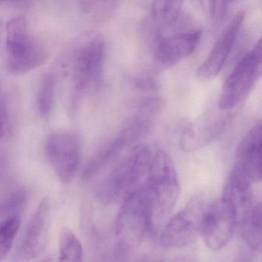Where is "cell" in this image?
I'll return each instance as SVG.
<instances>
[{
    "label": "cell",
    "instance_id": "cell-1",
    "mask_svg": "<svg viewBox=\"0 0 262 262\" xmlns=\"http://www.w3.org/2000/svg\"><path fill=\"white\" fill-rule=\"evenodd\" d=\"M142 34L153 61L170 68L192 54L202 30L181 2L155 3L144 20Z\"/></svg>",
    "mask_w": 262,
    "mask_h": 262
},
{
    "label": "cell",
    "instance_id": "cell-2",
    "mask_svg": "<svg viewBox=\"0 0 262 262\" xmlns=\"http://www.w3.org/2000/svg\"><path fill=\"white\" fill-rule=\"evenodd\" d=\"M143 190L149 207L152 233H156L176 206L181 192L174 162L159 147Z\"/></svg>",
    "mask_w": 262,
    "mask_h": 262
},
{
    "label": "cell",
    "instance_id": "cell-3",
    "mask_svg": "<svg viewBox=\"0 0 262 262\" xmlns=\"http://www.w3.org/2000/svg\"><path fill=\"white\" fill-rule=\"evenodd\" d=\"M159 147L150 143L135 145L115 167L108 177L105 197L122 203L145 187Z\"/></svg>",
    "mask_w": 262,
    "mask_h": 262
},
{
    "label": "cell",
    "instance_id": "cell-4",
    "mask_svg": "<svg viewBox=\"0 0 262 262\" xmlns=\"http://www.w3.org/2000/svg\"><path fill=\"white\" fill-rule=\"evenodd\" d=\"M73 86L78 94L96 90L103 79L105 42L95 30H85L75 38L70 49Z\"/></svg>",
    "mask_w": 262,
    "mask_h": 262
},
{
    "label": "cell",
    "instance_id": "cell-5",
    "mask_svg": "<svg viewBox=\"0 0 262 262\" xmlns=\"http://www.w3.org/2000/svg\"><path fill=\"white\" fill-rule=\"evenodd\" d=\"M151 233L149 207L142 188L121 203L115 225L118 253L125 255L136 249Z\"/></svg>",
    "mask_w": 262,
    "mask_h": 262
},
{
    "label": "cell",
    "instance_id": "cell-6",
    "mask_svg": "<svg viewBox=\"0 0 262 262\" xmlns=\"http://www.w3.org/2000/svg\"><path fill=\"white\" fill-rule=\"evenodd\" d=\"M261 73V42L255 45L239 60L225 79L219 97L221 110L228 111L249 96Z\"/></svg>",
    "mask_w": 262,
    "mask_h": 262
},
{
    "label": "cell",
    "instance_id": "cell-7",
    "mask_svg": "<svg viewBox=\"0 0 262 262\" xmlns=\"http://www.w3.org/2000/svg\"><path fill=\"white\" fill-rule=\"evenodd\" d=\"M207 206L203 199L197 198L168 219L159 236L161 247L173 249L192 244L200 235L201 224Z\"/></svg>",
    "mask_w": 262,
    "mask_h": 262
},
{
    "label": "cell",
    "instance_id": "cell-8",
    "mask_svg": "<svg viewBox=\"0 0 262 262\" xmlns=\"http://www.w3.org/2000/svg\"><path fill=\"white\" fill-rule=\"evenodd\" d=\"M238 211L234 204L222 198L207 206L201 224L200 235L212 251L225 248L235 232Z\"/></svg>",
    "mask_w": 262,
    "mask_h": 262
},
{
    "label": "cell",
    "instance_id": "cell-9",
    "mask_svg": "<svg viewBox=\"0 0 262 262\" xmlns=\"http://www.w3.org/2000/svg\"><path fill=\"white\" fill-rule=\"evenodd\" d=\"M46 152L59 180L63 183H70L76 176L80 163L79 137L70 132H55L47 139Z\"/></svg>",
    "mask_w": 262,
    "mask_h": 262
},
{
    "label": "cell",
    "instance_id": "cell-10",
    "mask_svg": "<svg viewBox=\"0 0 262 262\" xmlns=\"http://www.w3.org/2000/svg\"><path fill=\"white\" fill-rule=\"evenodd\" d=\"M50 202L44 198L30 220L11 262H30L45 251L50 234Z\"/></svg>",
    "mask_w": 262,
    "mask_h": 262
},
{
    "label": "cell",
    "instance_id": "cell-11",
    "mask_svg": "<svg viewBox=\"0 0 262 262\" xmlns=\"http://www.w3.org/2000/svg\"><path fill=\"white\" fill-rule=\"evenodd\" d=\"M245 19L243 10L237 12L223 29L206 59L199 67L197 76L202 80H211L217 76L229 57Z\"/></svg>",
    "mask_w": 262,
    "mask_h": 262
},
{
    "label": "cell",
    "instance_id": "cell-12",
    "mask_svg": "<svg viewBox=\"0 0 262 262\" xmlns=\"http://www.w3.org/2000/svg\"><path fill=\"white\" fill-rule=\"evenodd\" d=\"M261 123L257 122L237 145L233 166L245 173L253 183L261 180Z\"/></svg>",
    "mask_w": 262,
    "mask_h": 262
},
{
    "label": "cell",
    "instance_id": "cell-13",
    "mask_svg": "<svg viewBox=\"0 0 262 262\" xmlns=\"http://www.w3.org/2000/svg\"><path fill=\"white\" fill-rule=\"evenodd\" d=\"M252 181L240 169L233 166L228 174L224 188L223 199L230 201L237 211H245L254 202Z\"/></svg>",
    "mask_w": 262,
    "mask_h": 262
},
{
    "label": "cell",
    "instance_id": "cell-14",
    "mask_svg": "<svg viewBox=\"0 0 262 262\" xmlns=\"http://www.w3.org/2000/svg\"><path fill=\"white\" fill-rule=\"evenodd\" d=\"M242 235L245 243L253 251H261V204L254 202L243 211Z\"/></svg>",
    "mask_w": 262,
    "mask_h": 262
},
{
    "label": "cell",
    "instance_id": "cell-15",
    "mask_svg": "<svg viewBox=\"0 0 262 262\" xmlns=\"http://www.w3.org/2000/svg\"><path fill=\"white\" fill-rule=\"evenodd\" d=\"M49 58L47 49L36 40L22 54L9 58L7 70L13 74H22L43 65Z\"/></svg>",
    "mask_w": 262,
    "mask_h": 262
},
{
    "label": "cell",
    "instance_id": "cell-16",
    "mask_svg": "<svg viewBox=\"0 0 262 262\" xmlns=\"http://www.w3.org/2000/svg\"><path fill=\"white\" fill-rule=\"evenodd\" d=\"M34 39L29 33L25 18L17 16L10 19L7 24V47L9 58L16 57L24 53Z\"/></svg>",
    "mask_w": 262,
    "mask_h": 262
},
{
    "label": "cell",
    "instance_id": "cell-17",
    "mask_svg": "<svg viewBox=\"0 0 262 262\" xmlns=\"http://www.w3.org/2000/svg\"><path fill=\"white\" fill-rule=\"evenodd\" d=\"M58 262H84L82 245L76 234L68 228L61 231Z\"/></svg>",
    "mask_w": 262,
    "mask_h": 262
},
{
    "label": "cell",
    "instance_id": "cell-18",
    "mask_svg": "<svg viewBox=\"0 0 262 262\" xmlns=\"http://www.w3.org/2000/svg\"><path fill=\"white\" fill-rule=\"evenodd\" d=\"M56 79L52 73H46L41 79L37 95V105L42 117H47L54 105Z\"/></svg>",
    "mask_w": 262,
    "mask_h": 262
},
{
    "label": "cell",
    "instance_id": "cell-19",
    "mask_svg": "<svg viewBox=\"0 0 262 262\" xmlns=\"http://www.w3.org/2000/svg\"><path fill=\"white\" fill-rule=\"evenodd\" d=\"M21 225L20 216H10L0 224V262L11 250Z\"/></svg>",
    "mask_w": 262,
    "mask_h": 262
},
{
    "label": "cell",
    "instance_id": "cell-20",
    "mask_svg": "<svg viewBox=\"0 0 262 262\" xmlns=\"http://www.w3.org/2000/svg\"><path fill=\"white\" fill-rule=\"evenodd\" d=\"M81 7L90 18L97 21L104 22L116 11L118 3L116 1H82Z\"/></svg>",
    "mask_w": 262,
    "mask_h": 262
},
{
    "label": "cell",
    "instance_id": "cell-21",
    "mask_svg": "<svg viewBox=\"0 0 262 262\" xmlns=\"http://www.w3.org/2000/svg\"><path fill=\"white\" fill-rule=\"evenodd\" d=\"M26 200H27V193L25 191L20 190L16 191L6 201L1 208V213L6 214H11L10 216H13L12 212L20 208Z\"/></svg>",
    "mask_w": 262,
    "mask_h": 262
},
{
    "label": "cell",
    "instance_id": "cell-22",
    "mask_svg": "<svg viewBox=\"0 0 262 262\" xmlns=\"http://www.w3.org/2000/svg\"><path fill=\"white\" fill-rule=\"evenodd\" d=\"M8 119L7 99L0 90V139H2L7 134Z\"/></svg>",
    "mask_w": 262,
    "mask_h": 262
},
{
    "label": "cell",
    "instance_id": "cell-23",
    "mask_svg": "<svg viewBox=\"0 0 262 262\" xmlns=\"http://www.w3.org/2000/svg\"><path fill=\"white\" fill-rule=\"evenodd\" d=\"M228 4L229 3L227 2H211L210 3V13L212 16L214 20L219 21L222 16H224L225 13H226L228 10Z\"/></svg>",
    "mask_w": 262,
    "mask_h": 262
},
{
    "label": "cell",
    "instance_id": "cell-24",
    "mask_svg": "<svg viewBox=\"0 0 262 262\" xmlns=\"http://www.w3.org/2000/svg\"><path fill=\"white\" fill-rule=\"evenodd\" d=\"M39 262H56L55 261L54 259H53V257H45V258L42 259V260H40Z\"/></svg>",
    "mask_w": 262,
    "mask_h": 262
},
{
    "label": "cell",
    "instance_id": "cell-25",
    "mask_svg": "<svg viewBox=\"0 0 262 262\" xmlns=\"http://www.w3.org/2000/svg\"><path fill=\"white\" fill-rule=\"evenodd\" d=\"M1 34H2V24L0 22V38H1Z\"/></svg>",
    "mask_w": 262,
    "mask_h": 262
}]
</instances>
